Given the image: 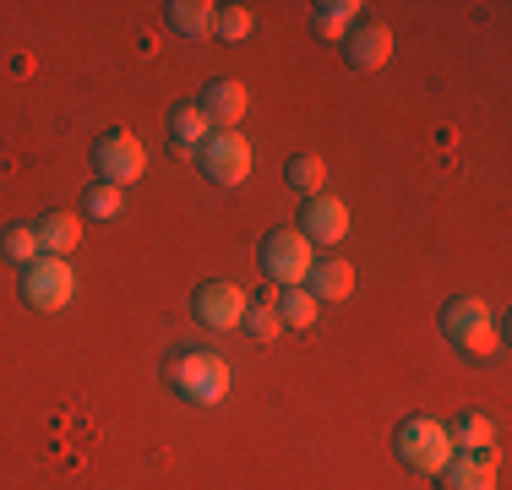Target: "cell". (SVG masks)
Instances as JSON below:
<instances>
[{
    "label": "cell",
    "mask_w": 512,
    "mask_h": 490,
    "mask_svg": "<svg viewBox=\"0 0 512 490\" xmlns=\"http://www.w3.org/2000/svg\"><path fill=\"white\" fill-rule=\"evenodd\" d=\"M306 284H311V300L316 305L349 300V294H355V267H349V262H316Z\"/></svg>",
    "instance_id": "obj_14"
},
{
    "label": "cell",
    "mask_w": 512,
    "mask_h": 490,
    "mask_svg": "<svg viewBox=\"0 0 512 490\" xmlns=\"http://www.w3.org/2000/svg\"><path fill=\"white\" fill-rule=\"evenodd\" d=\"M262 267H267V278H273V284L295 289V284H306V278H311L316 245L300 235V229H273V235L262 240Z\"/></svg>",
    "instance_id": "obj_3"
},
{
    "label": "cell",
    "mask_w": 512,
    "mask_h": 490,
    "mask_svg": "<svg viewBox=\"0 0 512 490\" xmlns=\"http://www.w3.org/2000/svg\"><path fill=\"white\" fill-rule=\"evenodd\" d=\"M480 327H491V305L480 300V294H458V300H447V311H442V333L463 343V338H474Z\"/></svg>",
    "instance_id": "obj_12"
},
{
    "label": "cell",
    "mask_w": 512,
    "mask_h": 490,
    "mask_svg": "<svg viewBox=\"0 0 512 490\" xmlns=\"http://www.w3.org/2000/svg\"><path fill=\"white\" fill-rule=\"evenodd\" d=\"M93 169L104 175V186H120V191H126L131 180L148 175V147L131 137V131H104L99 147H93Z\"/></svg>",
    "instance_id": "obj_5"
},
{
    "label": "cell",
    "mask_w": 512,
    "mask_h": 490,
    "mask_svg": "<svg viewBox=\"0 0 512 490\" xmlns=\"http://www.w3.org/2000/svg\"><path fill=\"white\" fill-rule=\"evenodd\" d=\"M213 28H218V39H246L251 33V6H218Z\"/></svg>",
    "instance_id": "obj_23"
},
{
    "label": "cell",
    "mask_w": 512,
    "mask_h": 490,
    "mask_svg": "<svg viewBox=\"0 0 512 490\" xmlns=\"http://www.w3.org/2000/svg\"><path fill=\"white\" fill-rule=\"evenodd\" d=\"M213 11L218 6H207V0H169L164 17L180 39H202V33H213Z\"/></svg>",
    "instance_id": "obj_15"
},
{
    "label": "cell",
    "mask_w": 512,
    "mask_h": 490,
    "mask_svg": "<svg viewBox=\"0 0 512 490\" xmlns=\"http://www.w3.org/2000/svg\"><path fill=\"white\" fill-rule=\"evenodd\" d=\"M126 207V191L120 186H93L88 191V218H115Z\"/></svg>",
    "instance_id": "obj_24"
},
{
    "label": "cell",
    "mask_w": 512,
    "mask_h": 490,
    "mask_svg": "<svg viewBox=\"0 0 512 490\" xmlns=\"http://www.w3.org/2000/svg\"><path fill=\"white\" fill-rule=\"evenodd\" d=\"M300 235H306L311 245H338L349 235V207L338 202V196L316 191L306 196V213H300Z\"/></svg>",
    "instance_id": "obj_8"
},
{
    "label": "cell",
    "mask_w": 512,
    "mask_h": 490,
    "mask_svg": "<svg viewBox=\"0 0 512 490\" xmlns=\"http://www.w3.org/2000/svg\"><path fill=\"white\" fill-rule=\"evenodd\" d=\"M273 311H278V322H284V327H311L322 305L311 300V289H306V284H295V289H284V294H278V305H273Z\"/></svg>",
    "instance_id": "obj_19"
},
{
    "label": "cell",
    "mask_w": 512,
    "mask_h": 490,
    "mask_svg": "<svg viewBox=\"0 0 512 490\" xmlns=\"http://www.w3.org/2000/svg\"><path fill=\"white\" fill-rule=\"evenodd\" d=\"M393 452L409 463V469H420V474H442L447 463H453V436H447V425L442 420H431V414H420V420H404L398 425V436H393Z\"/></svg>",
    "instance_id": "obj_1"
},
{
    "label": "cell",
    "mask_w": 512,
    "mask_h": 490,
    "mask_svg": "<svg viewBox=\"0 0 512 490\" xmlns=\"http://www.w3.org/2000/svg\"><path fill=\"white\" fill-rule=\"evenodd\" d=\"M207 137H213V120L202 115V104H186L169 115V142L175 147H202Z\"/></svg>",
    "instance_id": "obj_17"
},
{
    "label": "cell",
    "mask_w": 512,
    "mask_h": 490,
    "mask_svg": "<svg viewBox=\"0 0 512 490\" xmlns=\"http://www.w3.org/2000/svg\"><path fill=\"white\" fill-rule=\"evenodd\" d=\"M169 382L175 392H186L191 403H224L229 398V365L213 349H180L169 365Z\"/></svg>",
    "instance_id": "obj_2"
},
{
    "label": "cell",
    "mask_w": 512,
    "mask_h": 490,
    "mask_svg": "<svg viewBox=\"0 0 512 490\" xmlns=\"http://www.w3.org/2000/svg\"><path fill=\"white\" fill-rule=\"evenodd\" d=\"M393 60V28H382V22H360L355 33H349V66L355 71H376Z\"/></svg>",
    "instance_id": "obj_11"
},
{
    "label": "cell",
    "mask_w": 512,
    "mask_h": 490,
    "mask_svg": "<svg viewBox=\"0 0 512 490\" xmlns=\"http://www.w3.org/2000/svg\"><path fill=\"white\" fill-rule=\"evenodd\" d=\"M33 235H39L44 256H66V251H77V240H82V218L77 213H44L39 224H33Z\"/></svg>",
    "instance_id": "obj_13"
},
{
    "label": "cell",
    "mask_w": 512,
    "mask_h": 490,
    "mask_svg": "<svg viewBox=\"0 0 512 490\" xmlns=\"http://www.w3.org/2000/svg\"><path fill=\"white\" fill-rule=\"evenodd\" d=\"M251 109V98H246V82H235V77H218V82H207V93H202V115L213 120V131H235V120Z\"/></svg>",
    "instance_id": "obj_9"
},
{
    "label": "cell",
    "mask_w": 512,
    "mask_h": 490,
    "mask_svg": "<svg viewBox=\"0 0 512 490\" xmlns=\"http://www.w3.org/2000/svg\"><path fill=\"white\" fill-rule=\"evenodd\" d=\"M246 327H251V338H256V343H273L278 333H284V322H278L273 300H256L251 311H246Z\"/></svg>",
    "instance_id": "obj_22"
},
{
    "label": "cell",
    "mask_w": 512,
    "mask_h": 490,
    "mask_svg": "<svg viewBox=\"0 0 512 490\" xmlns=\"http://www.w3.org/2000/svg\"><path fill=\"white\" fill-rule=\"evenodd\" d=\"M442 480L447 490H496V452H453Z\"/></svg>",
    "instance_id": "obj_10"
},
{
    "label": "cell",
    "mask_w": 512,
    "mask_h": 490,
    "mask_svg": "<svg viewBox=\"0 0 512 490\" xmlns=\"http://www.w3.org/2000/svg\"><path fill=\"white\" fill-rule=\"evenodd\" d=\"M447 436H453L458 452H496V425L485 414H463V420L447 425Z\"/></svg>",
    "instance_id": "obj_16"
},
{
    "label": "cell",
    "mask_w": 512,
    "mask_h": 490,
    "mask_svg": "<svg viewBox=\"0 0 512 490\" xmlns=\"http://www.w3.org/2000/svg\"><path fill=\"white\" fill-rule=\"evenodd\" d=\"M322 180H327V164L316 153H295V158H289V186H295L300 196H316V191H322Z\"/></svg>",
    "instance_id": "obj_21"
},
{
    "label": "cell",
    "mask_w": 512,
    "mask_h": 490,
    "mask_svg": "<svg viewBox=\"0 0 512 490\" xmlns=\"http://www.w3.org/2000/svg\"><path fill=\"white\" fill-rule=\"evenodd\" d=\"M355 11H360V0H322V6H316V33H322V39H344Z\"/></svg>",
    "instance_id": "obj_20"
},
{
    "label": "cell",
    "mask_w": 512,
    "mask_h": 490,
    "mask_svg": "<svg viewBox=\"0 0 512 490\" xmlns=\"http://www.w3.org/2000/svg\"><path fill=\"white\" fill-rule=\"evenodd\" d=\"M0 256H6V262H17V267H33L39 262V235H33V224H6L0 229Z\"/></svg>",
    "instance_id": "obj_18"
},
{
    "label": "cell",
    "mask_w": 512,
    "mask_h": 490,
    "mask_svg": "<svg viewBox=\"0 0 512 490\" xmlns=\"http://www.w3.org/2000/svg\"><path fill=\"white\" fill-rule=\"evenodd\" d=\"M197 164L213 186H240L251 175V142L240 131H213L202 147H197Z\"/></svg>",
    "instance_id": "obj_6"
},
{
    "label": "cell",
    "mask_w": 512,
    "mask_h": 490,
    "mask_svg": "<svg viewBox=\"0 0 512 490\" xmlns=\"http://www.w3.org/2000/svg\"><path fill=\"white\" fill-rule=\"evenodd\" d=\"M246 311H251L246 289L229 284V278H213V284H202L197 300H191V316H197L207 333H229V327H240V322H246Z\"/></svg>",
    "instance_id": "obj_7"
},
{
    "label": "cell",
    "mask_w": 512,
    "mask_h": 490,
    "mask_svg": "<svg viewBox=\"0 0 512 490\" xmlns=\"http://www.w3.org/2000/svg\"><path fill=\"white\" fill-rule=\"evenodd\" d=\"M71 294H77V273L66 256H39L33 267H22V300L33 311H66Z\"/></svg>",
    "instance_id": "obj_4"
},
{
    "label": "cell",
    "mask_w": 512,
    "mask_h": 490,
    "mask_svg": "<svg viewBox=\"0 0 512 490\" xmlns=\"http://www.w3.org/2000/svg\"><path fill=\"white\" fill-rule=\"evenodd\" d=\"M458 349H463V354H474V360H485V354H496V349H502V333H496V322H491V327H480L474 338H463Z\"/></svg>",
    "instance_id": "obj_25"
}]
</instances>
